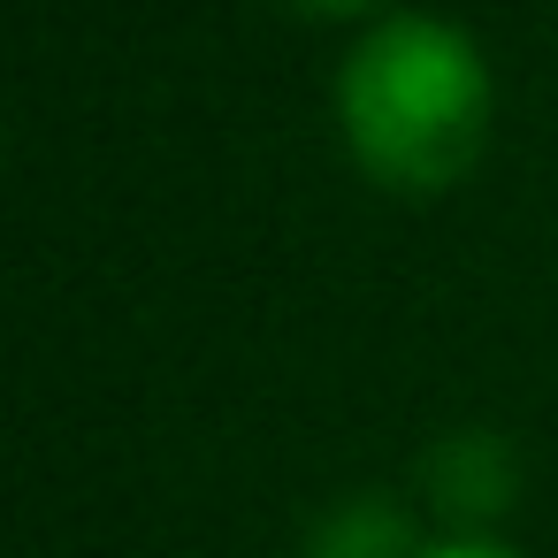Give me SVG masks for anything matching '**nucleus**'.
Segmentation results:
<instances>
[{
    "mask_svg": "<svg viewBox=\"0 0 558 558\" xmlns=\"http://www.w3.org/2000/svg\"><path fill=\"white\" fill-rule=\"evenodd\" d=\"M337 138L383 192L436 199L474 177L497 123V77L466 24L436 9H383L337 62Z\"/></svg>",
    "mask_w": 558,
    "mask_h": 558,
    "instance_id": "obj_1",
    "label": "nucleus"
},
{
    "mask_svg": "<svg viewBox=\"0 0 558 558\" xmlns=\"http://www.w3.org/2000/svg\"><path fill=\"white\" fill-rule=\"evenodd\" d=\"M291 16H314V24H375L390 0H283Z\"/></svg>",
    "mask_w": 558,
    "mask_h": 558,
    "instance_id": "obj_2",
    "label": "nucleus"
},
{
    "mask_svg": "<svg viewBox=\"0 0 558 558\" xmlns=\"http://www.w3.org/2000/svg\"><path fill=\"white\" fill-rule=\"evenodd\" d=\"M413 558H520V550L497 535H444V543H421Z\"/></svg>",
    "mask_w": 558,
    "mask_h": 558,
    "instance_id": "obj_3",
    "label": "nucleus"
}]
</instances>
